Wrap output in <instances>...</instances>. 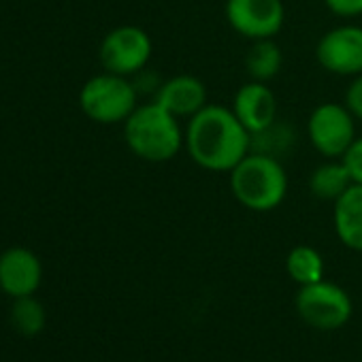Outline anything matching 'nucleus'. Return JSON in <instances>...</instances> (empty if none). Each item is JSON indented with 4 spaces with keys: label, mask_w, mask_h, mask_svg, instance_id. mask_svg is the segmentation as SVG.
I'll return each mask as SVG.
<instances>
[{
    "label": "nucleus",
    "mask_w": 362,
    "mask_h": 362,
    "mask_svg": "<svg viewBox=\"0 0 362 362\" xmlns=\"http://www.w3.org/2000/svg\"><path fill=\"white\" fill-rule=\"evenodd\" d=\"M186 151L205 170L230 173L252 151V134L233 109L209 103L188 119Z\"/></svg>",
    "instance_id": "1"
},
{
    "label": "nucleus",
    "mask_w": 362,
    "mask_h": 362,
    "mask_svg": "<svg viewBox=\"0 0 362 362\" xmlns=\"http://www.w3.org/2000/svg\"><path fill=\"white\" fill-rule=\"evenodd\" d=\"M128 149L145 162H168L186 147V130L179 117L168 113L156 100L139 105L124 122Z\"/></svg>",
    "instance_id": "2"
},
{
    "label": "nucleus",
    "mask_w": 362,
    "mask_h": 362,
    "mask_svg": "<svg viewBox=\"0 0 362 362\" xmlns=\"http://www.w3.org/2000/svg\"><path fill=\"white\" fill-rule=\"evenodd\" d=\"M228 175L233 197L250 211H273L288 197V173L271 153L250 151Z\"/></svg>",
    "instance_id": "3"
},
{
    "label": "nucleus",
    "mask_w": 362,
    "mask_h": 362,
    "mask_svg": "<svg viewBox=\"0 0 362 362\" xmlns=\"http://www.w3.org/2000/svg\"><path fill=\"white\" fill-rule=\"evenodd\" d=\"M79 105L96 124H124L139 107V88L128 77L105 71L83 83Z\"/></svg>",
    "instance_id": "4"
},
{
    "label": "nucleus",
    "mask_w": 362,
    "mask_h": 362,
    "mask_svg": "<svg viewBox=\"0 0 362 362\" xmlns=\"http://www.w3.org/2000/svg\"><path fill=\"white\" fill-rule=\"evenodd\" d=\"M307 136L322 158H343L358 136L356 117L341 103H322L307 119Z\"/></svg>",
    "instance_id": "5"
},
{
    "label": "nucleus",
    "mask_w": 362,
    "mask_h": 362,
    "mask_svg": "<svg viewBox=\"0 0 362 362\" xmlns=\"http://www.w3.org/2000/svg\"><path fill=\"white\" fill-rule=\"evenodd\" d=\"M296 309L309 326L320 330L341 328L351 317L349 294L326 279L300 286L296 294Z\"/></svg>",
    "instance_id": "6"
},
{
    "label": "nucleus",
    "mask_w": 362,
    "mask_h": 362,
    "mask_svg": "<svg viewBox=\"0 0 362 362\" xmlns=\"http://www.w3.org/2000/svg\"><path fill=\"white\" fill-rule=\"evenodd\" d=\"M153 54L151 37L139 26H117L100 43V64L105 71L132 77L141 73Z\"/></svg>",
    "instance_id": "7"
},
{
    "label": "nucleus",
    "mask_w": 362,
    "mask_h": 362,
    "mask_svg": "<svg viewBox=\"0 0 362 362\" xmlns=\"http://www.w3.org/2000/svg\"><path fill=\"white\" fill-rule=\"evenodd\" d=\"M230 28L250 41L275 39L286 22L284 0H226Z\"/></svg>",
    "instance_id": "8"
},
{
    "label": "nucleus",
    "mask_w": 362,
    "mask_h": 362,
    "mask_svg": "<svg viewBox=\"0 0 362 362\" xmlns=\"http://www.w3.org/2000/svg\"><path fill=\"white\" fill-rule=\"evenodd\" d=\"M317 64L339 77H356L362 73V28L354 24L337 26L324 33L315 45Z\"/></svg>",
    "instance_id": "9"
},
{
    "label": "nucleus",
    "mask_w": 362,
    "mask_h": 362,
    "mask_svg": "<svg viewBox=\"0 0 362 362\" xmlns=\"http://www.w3.org/2000/svg\"><path fill=\"white\" fill-rule=\"evenodd\" d=\"M230 109L250 134H258L277 122V96L262 81L250 79L243 83L235 92Z\"/></svg>",
    "instance_id": "10"
},
{
    "label": "nucleus",
    "mask_w": 362,
    "mask_h": 362,
    "mask_svg": "<svg viewBox=\"0 0 362 362\" xmlns=\"http://www.w3.org/2000/svg\"><path fill=\"white\" fill-rule=\"evenodd\" d=\"M43 267L35 252L11 247L0 254V290L11 298L30 296L39 290Z\"/></svg>",
    "instance_id": "11"
},
{
    "label": "nucleus",
    "mask_w": 362,
    "mask_h": 362,
    "mask_svg": "<svg viewBox=\"0 0 362 362\" xmlns=\"http://www.w3.org/2000/svg\"><path fill=\"white\" fill-rule=\"evenodd\" d=\"M153 100L175 117L190 119L209 105V92L207 86L194 75H175L156 90Z\"/></svg>",
    "instance_id": "12"
},
{
    "label": "nucleus",
    "mask_w": 362,
    "mask_h": 362,
    "mask_svg": "<svg viewBox=\"0 0 362 362\" xmlns=\"http://www.w3.org/2000/svg\"><path fill=\"white\" fill-rule=\"evenodd\" d=\"M332 226L345 247L362 252V184H351L347 192L334 201Z\"/></svg>",
    "instance_id": "13"
},
{
    "label": "nucleus",
    "mask_w": 362,
    "mask_h": 362,
    "mask_svg": "<svg viewBox=\"0 0 362 362\" xmlns=\"http://www.w3.org/2000/svg\"><path fill=\"white\" fill-rule=\"evenodd\" d=\"M354 184L347 166L341 158H330L313 168L309 177V192L320 201H337Z\"/></svg>",
    "instance_id": "14"
},
{
    "label": "nucleus",
    "mask_w": 362,
    "mask_h": 362,
    "mask_svg": "<svg viewBox=\"0 0 362 362\" xmlns=\"http://www.w3.org/2000/svg\"><path fill=\"white\" fill-rule=\"evenodd\" d=\"M281 66H284V54L273 39L252 41V47L245 56V71L250 79L269 83L279 75Z\"/></svg>",
    "instance_id": "15"
},
{
    "label": "nucleus",
    "mask_w": 362,
    "mask_h": 362,
    "mask_svg": "<svg viewBox=\"0 0 362 362\" xmlns=\"http://www.w3.org/2000/svg\"><path fill=\"white\" fill-rule=\"evenodd\" d=\"M286 271L300 286L315 284L324 279V258L311 245H296L286 258Z\"/></svg>",
    "instance_id": "16"
},
{
    "label": "nucleus",
    "mask_w": 362,
    "mask_h": 362,
    "mask_svg": "<svg viewBox=\"0 0 362 362\" xmlns=\"http://www.w3.org/2000/svg\"><path fill=\"white\" fill-rule=\"evenodd\" d=\"M11 322L16 326V330L24 337H37L47 322V313L45 307L41 305V300L35 298V294L30 296H20L13 298L11 305Z\"/></svg>",
    "instance_id": "17"
},
{
    "label": "nucleus",
    "mask_w": 362,
    "mask_h": 362,
    "mask_svg": "<svg viewBox=\"0 0 362 362\" xmlns=\"http://www.w3.org/2000/svg\"><path fill=\"white\" fill-rule=\"evenodd\" d=\"M341 160L347 166L354 184H362V136H356V141L349 145Z\"/></svg>",
    "instance_id": "18"
},
{
    "label": "nucleus",
    "mask_w": 362,
    "mask_h": 362,
    "mask_svg": "<svg viewBox=\"0 0 362 362\" xmlns=\"http://www.w3.org/2000/svg\"><path fill=\"white\" fill-rule=\"evenodd\" d=\"M326 9L337 18H360L362 0H324Z\"/></svg>",
    "instance_id": "19"
},
{
    "label": "nucleus",
    "mask_w": 362,
    "mask_h": 362,
    "mask_svg": "<svg viewBox=\"0 0 362 362\" xmlns=\"http://www.w3.org/2000/svg\"><path fill=\"white\" fill-rule=\"evenodd\" d=\"M345 107L356 119H362V73L351 77V83L345 92Z\"/></svg>",
    "instance_id": "20"
}]
</instances>
